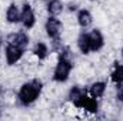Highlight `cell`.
I'll return each instance as SVG.
<instances>
[{
  "label": "cell",
  "mask_w": 123,
  "mask_h": 121,
  "mask_svg": "<svg viewBox=\"0 0 123 121\" xmlns=\"http://www.w3.org/2000/svg\"><path fill=\"white\" fill-rule=\"evenodd\" d=\"M1 46H3V38L0 37V59H1Z\"/></svg>",
  "instance_id": "cell-19"
},
{
  "label": "cell",
  "mask_w": 123,
  "mask_h": 121,
  "mask_svg": "<svg viewBox=\"0 0 123 121\" xmlns=\"http://www.w3.org/2000/svg\"><path fill=\"white\" fill-rule=\"evenodd\" d=\"M115 98L117 103L123 104V83L116 86V91H115Z\"/></svg>",
  "instance_id": "cell-17"
},
{
  "label": "cell",
  "mask_w": 123,
  "mask_h": 121,
  "mask_svg": "<svg viewBox=\"0 0 123 121\" xmlns=\"http://www.w3.org/2000/svg\"><path fill=\"white\" fill-rule=\"evenodd\" d=\"M67 10H69L70 13H73V11H77V10H79V6H77V3H76V1H69V3H67Z\"/></svg>",
  "instance_id": "cell-18"
},
{
  "label": "cell",
  "mask_w": 123,
  "mask_h": 121,
  "mask_svg": "<svg viewBox=\"0 0 123 121\" xmlns=\"http://www.w3.org/2000/svg\"><path fill=\"white\" fill-rule=\"evenodd\" d=\"M87 1H90V3H94V1H97V0H87Z\"/></svg>",
  "instance_id": "cell-21"
},
{
  "label": "cell",
  "mask_w": 123,
  "mask_h": 121,
  "mask_svg": "<svg viewBox=\"0 0 123 121\" xmlns=\"http://www.w3.org/2000/svg\"><path fill=\"white\" fill-rule=\"evenodd\" d=\"M50 49L49 46L44 43V41H36L34 46L31 47V54L37 59L39 61H43V60H47L49 56H50Z\"/></svg>",
  "instance_id": "cell-11"
},
{
  "label": "cell",
  "mask_w": 123,
  "mask_h": 121,
  "mask_svg": "<svg viewBox=\"0 0 123 121\" xmlns=\"http://www.w3.org/2000/svg\"><path fill=\"white\" fill-rule=\"evenodd\" d=\"M4 20L9 24H17V23H20V7L16 3H10L6 7Z\"/></svg>",
  "instance_id": "cell-13"
},
{
  "label": "cell",
  "mask_w": 123,
  "mask_h": 121,
  "mask_svg": "<svg viewBox=\"0 0 123 121\" xmlns=\"http://www.w3.org/2000/svg\"><path fill=\"white\" fill-rule=\"evenodd\" d=\"M74 61L70 59H64V57H57L53 74H52V80L55 83H66L70 77V73L73 70Z\"/></svg>",
  "instance_id": "cell-2"
},
{
  "label": "cell",
  "mask_w": 123,
  "mask_h": 121,
  "mask_svg": "<svg viewBox=\"0 0 123 121\" xmlns=\"http://www.w3.org/2000/svg\"><path fill=\"white\" fill-rule=\"evenodd\" d=\"M79 111H83L85 114L87 116H94L97 111H99V100L97 98H93L89 94H86L82 100V103L79 104L77 107Z\"/></svg>",
  "instance_id": "cell-6"
},
{
  "label": "cell",
  "mask_w": 123,
  "mask_h": 121,
  "mask_svg": "<svg viewBox=\"0 0 123 121\" xmlns=\"http://www.w3.org/2000/svg\"><path fill=\"white\" fill-rule=\"evenodd\" d=\"M64 9H66V4L62 0H47L46 1V13H47V16L59 17L64 11Z\"/></svg>",
  "instance_id": "cell-14"
},
{
  "label": "cell",
  "mask_w": 123,
  "mask_h": 121,
  "mask_svg": "<svg viewBox=\"0 0 123 121\" xmlns=\"http://www.w3.org/2000/svg\"><path fill=\"white\" fill-rule=\"evenodd\" d=\"M76 23L80 29H89L93 24V14L89 9H79L76 14Z\"/></svg>",
  "instance_id": "cell-9"
},
{
  "label": "cell",
  "mask_w": 123,
  "mask_h": 121,
  "mask_svg": "<svg viewBox=\"0 0 123 121\" xmlns=\"http://www.w3.org/2000/svg\"><path fill=\"white\" fill-rule=\"evenodd\" d=\"M43 91V81L40 78H31L29 81H25L16 94V103L20 107H29L34 104Z\"/></svg>",
  "instance_id": "cell-1"
},
{
  "label": "cell",
  "mask_w": 123,
  "mask_h": 121,
  "mask_svg": "<svg viewBox=\"0 0 123 121\" xmlns=\"http://www.w3.org/2000/svg\"><path fill=\"white\" fill-rule=\"evenodd\" d=\"M120 56H122V59H123V46H122V50H120Z\"/></svg>",
  "instance_id": "cell-20"
},
{
  "label": "cell",
  "mask_w": 123,
  "mask_h": 121,
  "mask_svg": "<svg viewBox=\"0 0 123 121\" xmlns=\"http://www.w3.org/2000/svg\"><path fill=\"white\" fill-rule=\"evenodd\" d=\"M36 22H37V16H36V11L33 9L30 3L25 1L20 7V23L23 26L25 30H31L34 26H36Z\"/></svg>",
  "instance_id": "cell-3"
},
{
  "label": "cell",
  "mask_w": 123,
  "mask_h": 121,
  "mask_svg": "<svg viewBox=\"0 0 123 121\" xmlns=\"http://www.w3.org/2000/svg\"><path fill=\"white\" fill-rule=\"evenodd\" d=\"M106 91H107V83L103 81V80L93 81L92 84L87 87V94L90 97H93V98H97V100L103 98L105 94H106Z\"/></svg>",
  "instance_id": "cell-10"
},
{
  "label": "cell",
  "mask_w": 123,
  "mask_h": 121,
  "mask_svg": "<svg viewBox=\"0 0 123 121\" xmlns=\"http://www.w3.org/2000/svg\"><path fill=\"white\" fill-rule=\"evenodd\" d=\"M76 46L79 49V51L83 54V56H87L90 51H92V47H90V38H89V31H80L77 38H76Z\"/></svg>",
  "instance_id": "cell-12"
},
{
  "label": "cell",
  "mask_w": 123,
  "mask_h": 121,
  "mask_svg": "<svg viewBox=\"0 0 123 121\" xmlns=\"http://www.w3.org/2000/svg\"><path fill=\"white\" fill-rule=\"evenodd\" d=\"M17 33V38H16V46L23 49L25 51L29 49V44H30V36L26 33V31L20 30V31H16Z\"/></svg>",
  "instance_id": "cell-16"
},
{
  "label": "cell",
  "mask_w": 123,
  "mask_h": 121,
  "mask_svg": "<svg viewBox=\"0 0 123 121\" xmlns=\"http://www.w3.org/2000/svg\"><path fill=\"white\" fill-rule=\"evenodd\" d=\"M110 81L113 84H122L123 83V64L122 63H117L115 61L113 64V68L110 71Z\"/></svg>",
  "instance_id": "cell-15"
},
{
  "label": "cell",
  "mask_w": 123,
  "mask_h": 121,
  "mask_svg": "<svg viewBox=\"0 0 123 121\" xmlns=\"http://www.w3.org/2000/svg\"><path fill=\"white\" fill-rule=\"evenodd\" d=\"M0 118H1V107H0Z\"/></svg>",
  "instance_id": "cell-22"
},
{
  "label": "cell",
  "mask_w": 123,
  "mask_h": 121,
  "mask_svg": "<svg viewBox=\"0 0 123 121\" xmlns=\"http://www.w3.org/2000/svg\"><path fill=\"white\" fill-rule=\"evenodd\" d=\"M25 56V50L17 47V46H10V44H6L4 47V59H6V63L9 66H14L17 64L19 61L23 59Z\"/></svg>",
  "instance_id": "cell-5"
},
{
  "label": "cell",
  "mask_w": 123,
  "mask_h": 121,
  "mask_svg": "<svg viewBox=\"0 0 123 121\" xmlns=\"http://www.w3.org/2000/svg\"><path fill=\"white\" fill-rule=\"evenodd\" d=\"M86 94H87V88L86 87H83V86H73V87H70V90L67 93V101L77 108Z\"/></svg>",
  "instance_id": "cell-7"
},
{
  "label": "cell",
  "mask_w": 123,
  "mask_h": 121,
  "mask_svg": "<svg viewBox=\"0 0 123 121\" xmlns=\"http://www.w3.org/2000/svg\"><path fill=\"white\" fill-rule=\"evenodd\" d=\"M89 38H90V47H92L93 53H97L105 47L106 41H105V36L100 29H93L89 31Z\"/></svg>",
  "instance_id": "cell-8"
},
{
  "label": "cell",
  "mask_w": 123,
  "mask_h": 121,
  "mask_svg": "<svg viewBox=\"0 0 123 121\" xmlns=\"http://www.w3.org/2000/svg\"><path fill=\"white\" fill-rule=\"evenodd\" d=\"M0 37H1V30H0Z\"/></svg>",
  "instance_id": "cell-23"
},
{
  "label": "cell",
  "mask_w": 123,
  "mask_h": 121,
  "mask_svg": "<svg viewBox=\"0 0 123 121\" xmlns=\"http://www.w3.org/2000/svg\"><path fill=\"white\" fill-rule=\"evenodd\" d=\"M63 23L59 17H55V16H47L46 22H44V31H46V36L50 38V40H56V38H62V34H63Z\"/></svg>",
  "instance_id": "cell-4"
}]
</instances>
